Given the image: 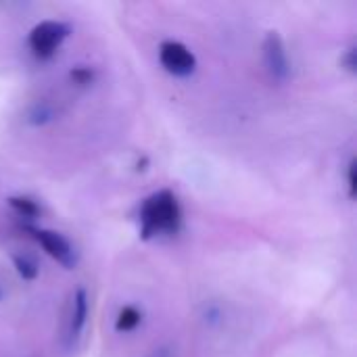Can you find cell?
Masks as SVG:
<instances>
[{"label":"cell","mask_w":357,"mask_h":357,"mask_svg":"<svg viewBox=\"0 0 357 357\" xmlns=\"http://www.w3.org/2000/svg\"><path fill=\"white\" fill-rule=\"evenodd\" d=\"M182 226V209L172 190L151 195L140 207V234L153 238L157 234H176Z\"/></svg>","instance_id":"cell-1"},{"label":"cell","mask_w":357,"mask_h":357,"mask_svg":"<svg viewBox=\"0 0 357 357\" xmlns=\"http://www.w3.org/2000/svg\"><path fill=\"white\" fill-rule=\"evenodd\" d=\"M69 31L71 27L63 21H42L29 33V48L38 59H50Z\"/></svg>","instance_id":"cell-2"},{"label":"cell","mask_w":357,"mask_h":357,"mask_svg":"<svg viewBox=\"0 0 357 357\" xmlns=\"http://www.w3.org/2000/svg\"><path fill=\"white\" fill-rule=\"evenodd\" d=\"M27 230L31 232V236L36 238V243L52 259H56L61 266L73 268L77 264V253H75V249L71 247V243L63 234H59L54 230H42V228H27Z\"/></svg>","instance_id":"cell-3"},{"label":"cell","mask_w":357,"mask_h":357,"mask_svg":"<svg viewBox=\"0 0 357 357\" xmlns=\"http://www.w3.org/2000/svg\"><path fill=\"white\" fill-rule=\"evenodd\" d=\"M264 63L272 79L284 82L291 75V63L287 54V46L278 31H268L264 40Z\"/></svg>","instance_id":"cell-4"},{"label":"cell","mask_w":357,"mask_h":357,"mask_svg":"<svg viewBox=\"0 0 357 357\" xmlns=\"http://www.w3.org/2000/svg\"><path fill=\"white\" fill-rule=\"evenodd\" d=\"M159 61L165 67V71L178 75V77H186L197 69V59L195 54L180 42L167 40L159 46Z\"/></svg>","instance_id":"cell-5"},{"label":"cell","mask_w":357,"mask_h":357,"mask_svg":"<svg viewBox=\"0 0 357 357\" xmlns=\"http://www.w3.org/2000/svg\"><path fill=\"white\" fill-rule=\"evenodd\" d=\"M88 318V295L84 289H77L73 295V312H71V322H69V339L75 341L86 324Z\"/></svg>","instance_id":"cell-6"},{"label":"cell","mask_w":357,"mask_h":357,"mask_svg":"<svg viewBox=\"0 0 357 357\" xmlns=\"http://www.w3.org/2000/svg\"><path fill=\"white\" fill-rule=\"evenodd\" d=\"M140 320H142V314L136 307L128 305V307H123L119 312L117 322H115V328H117V333H130V331H134L140 324Z\"/></svg>","instance_id":"cell-7"},{"label":"cell","mask_w":357,"mask_h":357,"mask_svg":"<svg viewBox=\"0 0 357 357\" xmlns=\"http://www.w3.org/2000/svg\"><path fill=\"white\" fill-rule=\"evenodd\" d=\"M13 261H15L17 274H19L23 280H33V278L38 276V264H36V259H31L29 255H15Z\"/></svg>","instance_id":"cell-8"},{"label":"cell","mask_w":357,"mask_h":357,"mask_svg":"<svg viewBox=\"0 0 357 357\" xmlns=\"http://www.w3.org/2000/svg\"><path fill=\"white\" fill-rule=\"evenodd\" d=\"M8 205L21 215V218H36L40 213V207L31 201V199H25V197H10L8 199Z\"/></svg>","instance_id":"cell-9"},{"label":"cell","mask_w":357,"mask_h":357,"mask_svg":"<svg viewBox=\"0 0 357 357\" xmlns=\"http://www.w3.org/2000/svg\"><path fill=\"white\" fill-rule=\"evenodd\" d=\"M50 119H54V111H52V107H50V105H46V102H38V105H33V107H31V111H29V115H27V121H29V123H33V126L48 123Z\"/></svg>","instance_id":"cell-10"},{"label":"cell","mask_w":357,"mask_h":357,"mask_svg":"<svg viewBox=\"0 0 357 357\" xmlns=\"http://www.w3.org/2000/svg\"><path fill=\"white\" fill-rule=\"evenodd\" d=\"M71 79L79 86H86L94 79V73L88 67H75V69H71Z\"/></svg>","instance_id":"cell-11"},{"label":"cell","mask_w":357,"mask_h":357,"mask_svg":"<svg viewBox=\"0 0 357 357\" xmlns=\"http://www.w3.org/2000/svg\"><path fill=\"white\" fill-rule=\"evenodd\" d=\"M347 182H349V195L354 199L356 197V161H351L347 167Z\"/></svg>","instance_id":"cell-12"},{"label":"cell","mask_w":357,"mask_h":357,"mask_svg":"<svg viewBox=\"0 0 357 357\" xmlns=\"http://www.w3.org/2000/svg\"><path fill=\"white\" fill-rule=\"evenodd\" d=\"M149 357H176V349L172 345H161V347L153 349V354Z\"/></svg>","instance_id":"cell-13"},{"label":"cell","mask_w":357,"mask_h":357,"mask_svg":"<svg viewBox=\"0 0 357 357\" xmlns=\"http://www.w3.org/2000/svg\"><path fill=\"white\" fill-rule=\"evenodd\" d=\"M343 65H345L349 71H356V48H349V50H347V54L343 56Z\"/></svg>","instance_id":"cell-14"}]
</instances>
